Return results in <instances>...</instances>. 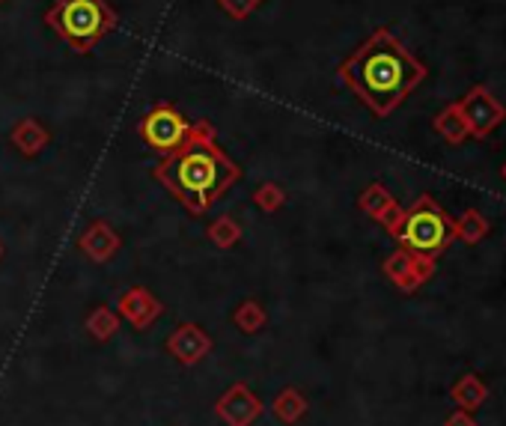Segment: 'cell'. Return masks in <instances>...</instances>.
<instances>
[{"label":"cell","mask_w":506,"mask_h":426,"mask_svg":"<svg viewBox=\"0 0 506 426\" xmlns=\"http://www.w3.org/2000/svg\"><path fill=\"white\" fill-rule=\"evenodd\" d=\"M336 78L373 116L387 120L426 81V66L387 27H379L340 63Z\"/></svg>","instance_id":"obj_1"},{"label":"cell","mask_w":506,"mask_h":426,"mask_svg":"<svg viewBox=\"0 0 506 426\" xmlns=\"http://www.w3.org/2000/svg\"><path fill=\"white\" fill-rule=\"evenodd\" d=\"M238 176L242 167H235L233 158L217 146L215 128L206 120L194 123L185 144L155 167V180L194 215L206 212L217 197H224Z\"/></svg>","instance_id":"obj_2"},{"label":"cell","mask_w":506,"mask_h":426,"mask_svg":"<svg viewBox=\"0 0 506 426\" xmlns=\"http://www.w3.org/2000/svg\"><path fill=\"white\" fill-rule=\"evenodd\" d=\"M45 24L75 54L87 57L107 33L116 31L119 18L107 0H54L45 9Z\"/></svg>","instance_id":"obj_3"},{"label":"cell","mask_w":506,"mask_h":426,"mask_svg":"<svg viewBox=\"0 0 506 426\" xmlns=\"http://www.w3.org/2000/svg\"><path fill=\"white\" fill-rule=\"evenodd\" d=\"M393 239H400V245L409 247L414 254L438 256L455 239L453 218L446 215L429 194H423L420 200H414L411 209L402 212V221L396 227Z\"/></svg>","instance_id":"obj_4"},{"label":"cell","mask_w":506,"mask_h":426,"mask_svg":"<svg viewBox=\"0 0 506 426\" xmlns=\"http://www.w3.org/2000/svg\"><path fill=\"white\" fill-rule=\"evenodd\" d=\"M191 128H194V123L188 120L176 105L158 102L152 111L143 114L141 125H137V134H141V141L149 146V150L170 155L173 150H179V146L185 144V137L191 134Z\"/></svg>","instance_id":"obj_5"},{"label":"cell","mask_w":506,"mask_h":426,"mask_svg":"<svg viewBox=\"0 0 506 426\" xmlns=\"http://www.w3.org/2000/svg\"><path fill=\"white\" fill-rule=\"evenodd\" d=\"M455 107H459V114L465 116V123H468L474 137H489L494 128L506 120L503 102L498 96H492V90H485V87H471V90L455 102Z\"/></svg>","instance_id":"obj_6"},{"label":"cell","mask_w":506,"mask_h":426,"mask_svg":"<svg viewBox=\"0 0 506 426\" xmlns=\"http://www.w3.org/2000/svg\"><path fill=\"white\" fill-rule=\"evenodd\" d=\"M384 274L391 277L393 286L402 292H414L435 274V256L429 254H414L409 247H400L384 260Z\"/></svg>","instance_id":"obj_7"},{"label":"cell","mask_w":506,"mask_h":426,"mask_svg":"<svg viewBox=\"0 0 506 426\" xmlns=\"http://www.w3.org/2000/svg\"><path fill=\"white\" fill-rule=\"evenodd\" d=\"M357 206H361V212H366L373 218V221H379L387 233H396V227L402 221V206L393 200V194L387 191L382 182H373L363 188V194L357 197Z\"/></svg>","instance_id":"obj_8"},{"label":"cell","mask_w":506,"mask_h":426,"mask_svg":"<svg viewBox=\"0 0 506 426\" xmlns=\"http://www.w3.org/2000/svg\"><path fill=\"white\" fill-rule=\"evenodd\" d=\"M9 144H13L24 158H36V155H42L48 150V144H51V132H48L36 116H24V120H18L13 125V132H9Z\"/></svg>","instance_id":"obj_9"},{"label":"cell","mask_w":506,"mask_h":426,"mask_svg":"<svg viewBox=\"0 0 506 426\" xmlns=\"http://www.w3.org/2000/svg\"><path fill=\"white\" fill-rule=\"evenodd\" d=\"M78 245H81V251L89 256V260H96V263H107L111 256L116 254V247H119V236L111 230V224H105V221H96V224H89L84 236L78 239Z\"/></svg>","instance_id":"obj_10"},{"label":"cell","mask_w":506,"mask_h":426,"mask_svg":"<svg viewBox=\"0 0 506 426\" xmlns=\"http://www.w3.org/2000/svg\"><path fill=\"white\" fill-rule=\"evenodd\" d=\"M450 400L465 412H476V409H483L485 400H489V388H485V382L476 373H465L462 379L450 388Z\"/></svg>","instance_id":"obj_11"},{"label":"cell","mask_w":506,"mask_h":426,"mask_svg":"<svg viewBox=\"0 0 506 426\" xmlns=\"http://www.w3.org/2000/svg\"><path fill=\"white\" fill-rule=\"evenodd\" d=\"M119 310H123L134 325H141V329H143L146 322H152L155 316L161 313V307H158V301L146 290H141V286H137V290L125 292L123 299H119Z\"/></svg>","instance_id":"obj_12"},{"label":"cell","mask_w":506,"mask_h":426,"mask_svg":"<svg viewBox=\"0 0 506 426\" xmlns=\"http://www.w3.org/2000/svg\"><path fill=\"white\" fill-rule=\"evenodd\" d=\"M432 125H435V132H438L444 141L453 144V146H459L471 137V128H468V123H465V116L459 114V107L455 105H446L444 111L432 120Z\"/></svg>","instance_id":"obj_13"},{"label":"cell","mask_w":506,"mask_h":426,"mask_svg":"<svg viewBox=\"0 0 506 426\" xmlns=\"http://www.w3.org/2000/svg\"><path fill=\"white\" fill-rule=\"evenodd\" d=\"M453 230H455V239L459 242H465V245H480L485 236H489V221H485V218L476 212V209H468L465 215H459L453 221Z\"/></svg>","instance_id":"obj_14"},{"label":"cell","mask_w":506,"mask_h":426,"mask_svg":"<svg viewBox=\"0 0 506 426\" xmlns=\"http://www.w3.org/2000/svg\"><path fill=\"white\" fill-rule=\"evenodd\" d=\"M170 346H173V352H176L182 361H194L197 355L206 352L208 340L203 337V331H200V329H194V325H182V329H179V331H176V337L170 340Z\"/></svg>","instance_id":"obj_15"},{"label":"cell","mask_w":506,"mask_h":426,"mask_svg":"<svg viewBox=\"0 0 506 426\" xmlns=\"http://www.w3.org/2000/svg\"><path fill=\"white\" fill-rule=\"evenodd\" d=\"M208 239H212L217 247H233L238 239H242V227H238L230 215H224L208 227Z\"/></svg>","instance_id":"obj_16"},{"label":"cell","mask_w":506,"mask_h":426,"mask_svg":"<svg viewBox=\"0 0 506 426\" xmlns=\"http://www.w3.org/2000/svg\"><path fill=\"white\" fill-rule=\"evenodd\" d=\"M253 203L260 206L262 212H277L286 203V191L277 182H265L253 191Z\"/></svg>","instance_id":"obj_17"},{"label":"cell","mask_w":506,"mask_h":426,"mask_svg":"<svg viewBox=\"0 0 506 426\" xmlns=\"http://www.w3.org/2000/svg\"><path fill=\"white\" fill-rule=\"evenodd\" d=\"M235 325H238V329H244V331H256L260 325H265V310L256 301H244L235 310Z\"/></svg>","instance_id":"obj_18"},{"label":"cell","mask_w":506,"mask_h":426,"mask_svg":"<svg viewBox=\"0 0 506 426\" xmlns=\"http://www.w3.org/2000/svg\"><path fill=\"white\" fill-rule=\"evenodd\" d=\"M262 4L265 0H217V6H221L233 22H247Z\"/></svg>","instance_id":"obj_19"},{"label":"cell","mask_w":506,"mask_h":426,"mask_svg":"<svg viewBox=\"0 0 506 426\" xmlns=\"http://www.w3.org/2000/svg\"><path fill=\"white\" fill-rule=\"evenodd\" d=\"M116 329V316L107 310V307H98V310L89 316V331H93L98 340H107Z\"/></svg>","instance_id":"obj_20"},{"label":"cell","mask_w":506,"mask_h":426,"mask_svg":"<svg viewBox=\"0 0 506 426\" xmlns=\"http://www.w3.org/2000/svg\"><path fill=\"white\" fill-rule=\"evenodd\" d=\"M277 412H281V418L292 421V418H298V414L304 412V403L298 400L295 394H283V396H281V403H277Z\"/></svg>","instance_id":"obj_21"},{"label":"cell","mask_w":506,"mask_h":426,"mask_svg":"<svg viewBox=\"0 0 506 426\" xmlns=\"http://www.w3.org/2000/svg\"><path fill=\"white\" fill-rule=\"evenodd\" d=\"M444 426H476L474 421V412H465V409H455L450 418L444 421Z\"/></svg>","instance_id":"obj_22"},{"label":"cell","mask_w":506,"mask_h":426,"mask_svg":"<svg viewBox=\"0 0 506 426\" xmlns=\"http://www.w3.org/2000/svg\"><path fill=\"white\" fill-rule=\"evenodd\" d=\"M503 180H506V167H503Z\"/></svg>","instance_id":"obj_23"},{"label":"cell","mask_w":506,"mask_h":426,"mask_svg":"<svg viewBox=\"0 0 506 426\" xmlns=\"http://www.w3.org/2000/svg\"><path fill=\"white\" fill-rule=\"evenodd\" d=\"M0 254H4V245H0Z\"/></svg>","instance_id":"obj_24"},{"label":"cell","mask_w":506,"mask_h":426,"mask_svg":"<svg viewBox=\"0 0 506 426\" xmlns=\"http://www.w3.org/2000/svg\"><path fill=\"white\" fill-rule=\"evenodd\" d=\"M4 4H6V0H0V6H4Z\"/></svg>","instance_id":"obj_25"}]
</instances>
